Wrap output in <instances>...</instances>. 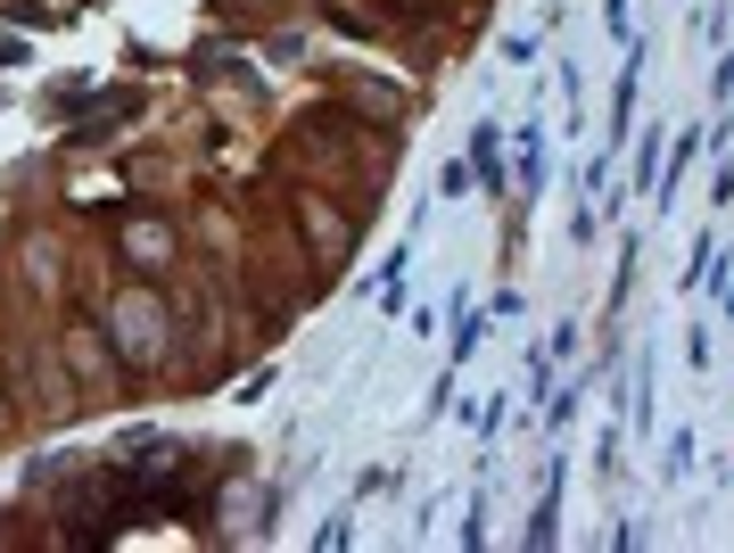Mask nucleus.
<instances>
[{"mask_svg": "<svg viewBox=\"0 0 734 553\" xmlns=\"http://www.w3.org/2000/svg\"><path fill=\"white\" fill-rule=\"evenodd\" d=\"M116 339H124L132 363H157V305L149 298H124V305H116Z\"/></svg>", "mask_w": 734, "mask_h": 553, "instance_id": "nucleus-1", "label": "nucleus"}]
</instances>
